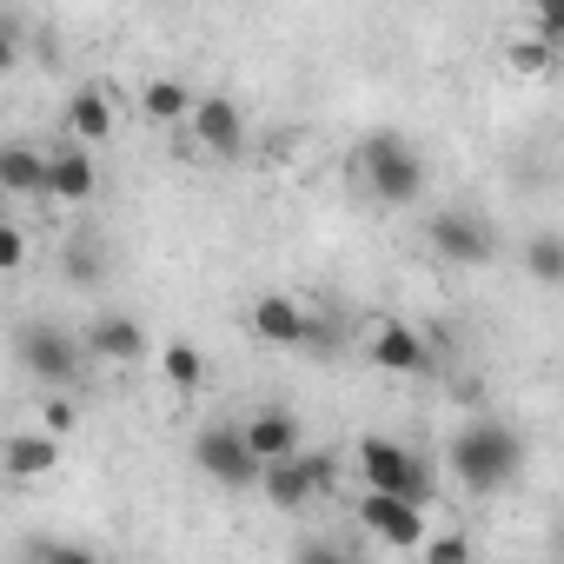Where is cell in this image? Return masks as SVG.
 <instances>
[{
	"label": "cell",
	"mask_w": 564,
	"mask_h": 564,
	"mask_svg": "<svg viewBox=\"0 0 564 564\" xmlns=\"http://www.w3.org/2000/svg\"><path fill=\"white\" fill-rule=\"evenodd\" d=\"M524 272L538 279V286H557V279H564V239L557 232H538L524 246Z\"/></svg>",
	"instance_id": "obj_20"
},
{
	"label": "cell",
	"mask_w": 564,
	"mask_h": 564,
	"mask_svg": "<svg viewBox=\"0 0 564 564\" xmlns=\"http://www.w3.org/2000/svg\"><path fill=\"white\" fill-rule=\"evenodd\" d=\"M74 425H80V412H74V399H67V392H61V399H47V405H41V432H47V438H54V445H61V438H67V432H74Z\"/></svg>",
	"instance_id": "obj_24"
},
{
	"label": "cell",
	"mask_w": 564,
	"mask_h": 564,
	"mask_svg": "<svg viewBox=\"0 0 564 564\" xmlns=\"http://www.w3.org/2000/svg\"><path fill=\"white\" fill-rule=\"evenodd\" d=\"M419 557H425V564H478L465 531H438V538H425V544H419Z\"/></svg>",
	"instance_id": "obj_23"
},
{
	"label": "cell",
	"mask_w": 564,
	"mask_h": 564,
	"mask_svg": "<svg viewBox=\"0 0 564 564\" xmlns=\"http://www.w3.org/2000/svg\"><path fill=\"white\" fill-rule=\"evenodd\" d=\"M239 438H246V452L259 458V471H265V465H286L293 452H306V425H300V412H286V405H259V412L239 425Z\"/></svg>",
	"instance_id": "obj_10"
},
{
	"label": "cell",
	"mask_w": 564,
	"mask_h": 564,
	"mask_svg": "<svg viewBox=\"0 0 564 564\" xmlns=\"http://www.w3.org/2000/svg\"><path fill=\"white\" fill-rule=\"evenodd\" d=\"M445 465H452V478H458L471 498H491V491H511V485L524 478V438H518L511 425H498V419H471V425L452 438Z\"/></svg>",
	"instance_id": "obj_1"
},
{
	"label": "cell",
	"mask_w": 564,
	"mask_h": 564,
	"mask_svg": "<svg viewBox=\"0 0 564 564\" xmlns=\"http://www.w3.org/2000/svg\"><path fill=\"white\" fill-rule=\"evenodd\" d=\"M21 557H28V564H107L100 551H87V544H61V538H34Z\"/></svg>",
	"instance_id": "obj_22"
},
{
	"label": "cell",
	"mask_w": 564,
	"mask_h": 564,
	"mask_svg": "<svg viewBox=\"0 0 564 564\" xmlns=\"http://www.w3.org/2000/svg\"><path fill=\"white\" fill-rule=\"evenodd\" d=\"M140 113H147L153 127H180V120L193 113V94H186L180 80H147V87H140Z\"/></svg>",
	"instance_id": "obj_18"
},
{
	"label": "cell",
	"mask_w": 564,
	"mask_h": 564,
	"mask_svg": "<svg viewBox=\"0 0 564 564\" xmlns=\"http://www.w3.org/2000/svg\"><path fill=\"white\" fill-rule=\"evenodd\" d=\"M359 173H366V186H372L379 206H419V193H425V160L399 133H372L359 147Z\"/></svg>",
	"instance_id": "obj_3"
},
{
	"label": "cell",
	"mask_w": 564,
	"mask_h": 564,
	"mask_svg": "<svg viewBox=\"0 0 564 564\" xmlns=\"http://www.w3.org/2000/svg\"><path fill=\"white\" fill-rule=\"evenodd\" d=\"M80 359L140 366V359H147V326H140L133 313H94V319H87V339H80Z\"/></svg>",
	"instance_id": "obj_12"
},
{
	"label": "cell",
	"mask_w": 564,
	"mask_h": 564,
	"mask_svg": "<svg viewBox=\"0 0 564 564\" xmlns=\"http://www.w3.org/2000/svg\"><path fill=\"white\" fill-rule=\"evenodd\" d=\"M14 61H21V28H14V14H0V74Z\"/></svg>",
	"instance_id": "obj_28"
},
{
	"label": "cell",
	"mask_w": 564,
	"mask_h": 564,
	"mask_svg": "<svg viewBox=\"0 0 564 564\" xmlns=\"http://www.w3.org/2000/svg\"><path fill=\"white\" fill-rule=\"evenodd\" d=\"M67 279H74V286L100 279V252H94V246H74V252H67Z\"/></svg>",
	"instance_id": "obj_27"
},
{
	"label": "cell",
	"mask_w": 564,
	"mask_h": 564,
	"mask_svg": "<svg viewBox=\"0 0 564 564\" xmlns=\"http://www.w3.org/2000/svg\"><path fill=\"white\" fill-rule=\"evenodd\" d=\"M333 485H339V458H333V452H293L286 465H265V471H259V491H265L272 511H306V505H319Z\"/></svg>",
	"instance_id": "obj_4"
},
{
	"label": "cell",
	"mask_w": 564,
	"mask_h": 564,
	"mask_svg": "<svg viewBox=\"0 0 564 564\" xmlns=\"http://www.w3.org/2000/svg\"><path fill=\"white\" fill-rule=\"evenodd\" d=\"M366 359H372L379 372H405V379H425V372H432V346H425L405 319H379Z\"/></svg>",
	"instance_id": "obj_13"
},
{
	"label": "cell",
	"mask_w": 564,
	"mask_h": 564,
	"mask_svg": "<svg viewBox=\"0 0 564 564\" xmlns=\"http://www.w3.org/2000/svg\"><path fill=\"white\" fill-rule=\"evenodd\" d=\"M505 61H511V74H551V67H557V47H551L544 34H518V41L505 47Z\"/></svg>",
	"instance_id": "obj_21"
},
{
	"label": "cell",
	"mask_w": 564,
	"mask_h": 564,
	"mask_svg": "<svg viewBox=\"0 0 564 564\" xmlns=\"http://www.w3.org/2000/svg\"><path fill=\"white\" fill-rule=\"evenodd\" d=\"M160 379H166L173 392H199V386H206V359H199L186 339H173V346L160 352Z\"/></svg>",
	"instance_id": "obj_19"
},
{
	"label": "cell",
	"mask_w": 564,
	"mask_h": 564,
	"mask_svg": "<svg viewBox=\"0 0 564 564\" xmlns=\"http://www.w3.org/2000/svg\"><path fill=\"white\" fill-rule=\"evenodd\" d=\"M352 518H359V531H372V538L392 544V551H419V544L432 538V524H425L419 505H399V498H379V491H366V498L352 505Z\"/></svg>",
	"instance_id": "obj_9"
},
{
	"label": "cell",
	"mask_w": 564,
	"mask_h": 564,
	"mask_svg": "<svg viewBox=\"0 0 564 564\" xmlns=\"http://www.w3.org/2000/svg\"><path fill=\"white\" fill-rule=\"evenodd\" d=\"M21 193V199H47V153L28 147V140H8L0 147V199Z\"/></svg>",
	"instance_id": "obj_16"
},
{
	"label": "cell",
	"mask_w": 564,
	"mask_h": 564,
	"mask_svg": "<svg viewBox=\"0 0 564 564\" xmlns=\"http://www.w3.org/2000/svg\"><path fill=\"white\" fill-rule=\"evenodd\" d=\"M193 465H199L213 485H226V491H246V485H259V458L246 452L239 425H206V432L193 438Z\"/></svg>",
	"instance_id": "obj_8"
},
{
	"label": "cell",
	"mask_w": 564,
	"mask_h": 564,
	"mask_svg": "<svg viewBox=\"0 0 564 564\" xmlns=\"http://www.w3.org/2000/svg\"><path fill=\"white\" fill-rule=\"evenodd\" d=\"M359 478H366V491H379V498H399V505H432L438 498V478H432V465H425V452H412V445H399V438H359Z\"/></svg>",
	"instance_id": "obj_2"
},
{
	"label": "cell",
	"mask_w": 564,
	"mask_h": 564,
	"mask_svg": "<svg viewBox=\"0 0 564 564\" xmlns=\"http://www.w3.org/2000/svg\"><path fill=\"white\" fill-rule=\"evenodd\" d=\"M293 564H352V557H346L333 538H306V544L293 551Z\"/></svg>",
	"instance_id": "obj_26"
},
{
	"label": "cell",
	"mask_w": 564,
	"mask_h": 564,
	"mask_svg": "<svg viewBox=\"0 0 564 564\" xmlns=\"http://www.w3.org/2000/svg\"><path fill=\"white\" fill-rule=\"evenodd\" d=\"M186 120H193V140H199L213 160H239V153H246V113H239L232 94H199Z\"/></svg>",
	"instance_id": "obj_11"
},
{
	"label": "cell",
	"mask_w": 564,
	"mask_h": 564,
	"mask_svg": "<svg viewBox=\"0 0 564 564\" xmlns=\"http://www.w3.org/2000/svg\"><path fill=\"white\" fill-rule=\"evenodd\" d=\"M14 352H21V366H28L41 386H54V392L80 386V339H74V333H61V326L34 319V326H21V333H14Z\"/></svg>",
	"instance_id": "obj_6"
},
{
	"label": "cell",
	"mask_w": 564,
	"mask_h": 564,
	"mask_svg": "<svg viewBox=\"0 0 564 564\" xmlns=\"http://www.w3.org/2000/svg\"><path fill=\"white\" fill-rule=\"evenodd\" d=\"M67 133H74L80 153L107 147V140H113V100H107L100 87H80V94L67 100Z\"/></svg>",
	"instance_id": "obj_17"
},
{
	"label": "cell",
	"mask_w": 564,
	"mask_h": 564,
	"mask_svg": "<svg viewBox=\"0 0 564 564\" xmlns=\"http://www.w3.org/2000/svg\"><path fill=\"white\" fill-rule=\"evenodd\" d=\"M0 226H8V199H0Z\"/></svg>",
	"instance_id": "obj_29"
},
{
	"label": "cell",
	"mask_w": 564,
	"mask_h": 564,
	"mask_svg": "<svg viewBox=\"0 0 564 564\" xmlns=\"http://www.w3.org/2000/svg\"><path fill=\"white\" fill-rule=\"evenodd\" d=\"M425 239H432V252H438L445 265H491V252H498L491 219L471 213V206H445V213H432V219H425Z\"/></svg>",
	"instance_id": "obj_5"
},
{
	"label": "cell",
	"mask_w": 564,
	"mask_h": 564,
	"mask_svg": "<svg viewBox=\"0 0 564 564\" xmlns=\"http://www.w3.org/2000/svg\"><path fill=\"white\" fill-rule=\"evenodd\" d=\"M94 193H100V166H94V153H80V147L47 153V199H54V206H87Z\"/></svg>",
	"instance_id": "obj_14"
},
{
	"label": "cell",
	"mask_w": 564,
	"mask_h": 564,
	"mask_svg": "<svg viewBox=\"0 0 564 564\" xmlns=\"http://www.w3.org/2000/svg\"><path fill=\"white\" fill-rule=\"evenodd\" d=\"M61 465V445L47 432H14V438H0V478H14V485H34Z\"/></svg>",
	"instance_id": "obj_15"
},
{
	"label": "cell",
	"mask_w": 564,
	"mask_h": 564,
	"mask_svg": "<svg viewBox=\"0 0 564 564\" xmlns=\"http://www.w3.org/2000/svg\"><path fill=\"white\" fill-rule=\"evenodd\" d=\"M28 265V232L8 219V226H0V272H21Z\"/></svg>",
	"instance_id": "obj_25"
},
{
	"label": "cell",
	"mask_w": 564,
	"mask_h": 564,
	"mask_svg": "<svg viewBox=\"0 0 564 564\" xmlns=\"http://www.w3.org/2000/svg\"><path fill=\"white\" fill-rule=\"evenodd\" d=\"M246 326H252L265 346H286V352H300V346H326V339H333V333H326L300 300H286V293L252 300V306H246Z\"/></svg>",
	"instance_id": "obj_7"
}]
</instances>
